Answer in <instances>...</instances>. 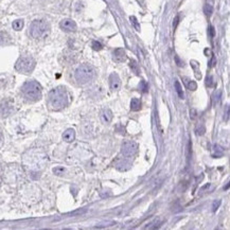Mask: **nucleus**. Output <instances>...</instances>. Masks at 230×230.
Instances as JSON below:
<instances>
[{
  "mask_svg": "<svg viewBox=\"0 0 230 230\" xmlns=\"http://www.w3.org/2000/svg\"><path fill=\"white\" fill-rule=\"evenodd\" d=\"M59 27H61V29L63 31H65V32H76V29H78L76 21L72 20V19H69V18L63 19L59 22Z\"/></svg>",
  "mask_w": 230,
  "mask_h": 230,
  "instance_id": "nucleus-7",
  "label": "nucleus"
},
{
  "mask_svg": "<svg viewBox=\"0 0 230 230\" xmlns=\"http://www.w3.org/2000/svg\"><path fill=\"white\" fill-rule=\"evenodd\" d=\"M35 65H36V62L32 56L23 55L17 59L16 64H15V69L17 70L18 72L28 74L34 70Z\"/></svg>",
  "mask_w": 230,
  "mask_h": 230,
  "instance_id": "nucleus-5",
  "label": "nucleus"
},
{
  "mask_svg": "<svg viewBox=\"0 0 230 230\" xmlns=\"http://www.w3.org/2000/svg\"><path fill=\"white\" fill-rule=\"evenodd\" d=\"M175 59H176V63H177L178 66H180V67H181V66H184V63H181L180 59H179V57H178L177 55L175 56Z\"/></svg>",
  "mask_w": 230,
  "mask_h": 230,
  "instance_id": "nucleus-35",
  "label": "nucleus"
},
{
  "mask_svg": "<svg viewBox=\"0 0 230 230\" xmlns=\"http://www.w3.org/2000/svg\"><path fill=\"white\" fill-rule=\"evenodd\" d=\"M109 85H110L111 90H119L121 86V81L117 73H111L109 76Z\"/></svg>",
  "mask_w": 230,
  "mask_h": 230,
  "instance_id": "nucleus-10",
  "label": "nucleus"
},
{
  "mask_svg": "<svg viewBox=\"0 0 230 230\" xmlns=\"http://www.w3.org/2000/svg\"><path fill=\"white\" fill-rule=\"evenodd\" d=\"M53 173L55 175H63L65 173V169L62 168V166H56V168L53 169Z\"/></svg>",
  "mask_w": 230,
  "mask_h": 230,
  "instance_id": "nucleus-27",
  "label": "nucleus"
},
{
  "mask_svg": "<svg viewBox=\"0 0 230 230\" xmlns=\"http://www.w3.org/2000/svg\"><path fill=\"white\" fill-rule=\"evenodd\" d=\"M12 27H13V29L16 30V31H20L23 28V20L22 19H17V20L13 21Z\"/></svg>",
  "mask_w": 230,
  "mask_h": 230,
  "instance_id": "nucleus-21",
  "label": "nucleus"
},
{
  "mask_svg": "<svg viewBox=\"0 0 230 230\" xmlns=\"http://www.w3.org/2000/svg\"><path fill=\"white\" fill-rule=\"evenodd\" d=\"M129 20H131V22L133 23V24H134L135 29L137 30V31H140V24L138 23L137 18L135 17V16H131V17H129Z\"/></svg>",
  "mask_w": 230,
  "mask_h": 230,
  "instance_id": "nucleus-26",
  "label": "nucleus"
},
{
  "mask_svg": "<svg viewBox=\"0 0 230 230\" xmlns=\"http://www.w3.org/2000/svg\"><path fill=\"white\" fill-rule=\"evenodd\" d=\"M140 89H141V91L143 93L148 92L149 91V84L145 81H141V83H140Z\"/></svg>",
  "mask_w": 230,
  "mask_h": 230,
  "instance_id": "nucleus-25",
  "label": "nucleus"
},
{
  "mask_svg": "<svg viewBox=\"0 0 230 230\" xmlns=\"http://www.w3.org/2000/svg\"><path fill=\"white\" fill-rule=\"evenodd\" d=\"M69 103V96L66 88L58 86L49 92L48 104L52 110H61L65 108Z\"/></svg>",
  "mask_w": 230,
  "mask_h": 230,
  "instance_id": "nucleus-1",
  "label": "nucleus"
},
{
  "mask_svg": "<svg viewBox=\"0 0 230 230\" xmlns=\"http://www.w3.org/2000/svg\"><path fill=\"white\" fill-rule=\"evenodd\" d=\"M138 145L133 141H127L124 142L122 145V154L125 157H133L136 153H137Z\"/></svg>",
  "mask_w": 230,
  "mask_h": 230,
  "instance_id": "nucleus-6",
  "label": "nucleus"
},
{
  "mask_svg": "<svg viewBox=\"0 0 230 230\" xmlns=\"http://www.w3.org/2000/svg\"><path fill=\"white\" fill-rule=\"evenodd\" d=\"M21 92L28 101L36 102L41 99V86L36 81H28L22 85Z\"/></svg>",
  "mask_w": 230,
  "mask_h": 230,
  "instance_id": "nucleus-2",
  "label": "nucleus"
},
{
  "mask_svg": "<svg viewBox=\"0 0 230 230\" xmlns=\"http://www.w3.org/2000/svg\"><path fill=\"white\" fill-rule=\"evenodd\" d=\"M179 20H180V15H177V16L174 18V21H173V29H174V31H175V29L177 28L178 23H179Z\"/></svg>",
  "mask_w": 230,
  "mask_h": 230,
  "instance_id": "nucleus-30",
  "label": "nucleus"
},
{
  "mask_svg": "<svg viewBox=\"0 0 230 230\" xmlns=\"http://www.w3.org/2000/svg\"><path fill=\"white\" fill-rule=\"evenodd\" d=\"M2 142H3V135H2V131H0V145L2 144Z\"/></svg>",
  "mask_w": 230,
  "mask_h": 230,
  "instance_id": "nucleus-37",
  "label": "nucleus"
},
{
  "mask_svg": "<svg viewBox=\"0 0 230 230\" xmlns=\"http://www.w3.org/2000/svg\"><path fill=\"white\" fill-rule=\"evenodd\" d=\"M215 64H216V57L212 54V57H211V61L209 62V67H210V68L214 67V66H215Z\"/></svg>",
  "mask_w": 230,
  "mask_h": 230,
  "instance_id": "nucleus-32",
  "label": "nucleus"
},
{
  "mask_svg": "<svg viewBox=\"0 0 230 230\" xmlns=\"http://www.w3.org/2000/svg\"><path fill=\"white\" fill-rule=\"evenodd\" d=\"M50 33V26L46 20L36 19L30 26V35L35 39H41Z\"/></svg>",
  "mask_w": 230,
  "mask_h": 230,
  "instance_id": "nucleus-3",
  "label": "nucleus"
},
{
  "mask_svg": "<svg viewBox=\"0 0 230 230\" xmlns=\"http://www.w3.org/2000/svg\"><path fill=\"white\" fill-rule=\"evenodd\" d=\"M190 64H191V66H192V68H193V71H194L195 78L197 80H201V70H199V64H198L196 61H191L190 62Z\"/></svg>",
  "mask_w": 230,
  "mask_h": 230,
  "instance_id": "nucleus-13",
  "label": "nucleus"
},
{
  "mask_svg": "<svg viewBox=\"0 0 230 230\" xmlns=\"http://www.w3.org/2000/svg\"><path fill=\"white\" fill-rule=\"evenodd\" d=\"M74 138H76V131L72 128H68L67 131H65L64 134H63V139L66 142H72Z\"/></svg>",
  "mask_w": 230,
  "mask_h": 230,
  "instance_id": "nucleus-11",
  "label": "nucleus"
},
{
  "mask_svg": "<svg viewBox=\"0 0 230 230\" xmlns=\"http://www.w3.org/2000/svg\"><path fill=\"white\" fill-rule=\"evenodd\" d=\"M96 76V71L93 67L89 64H82L76 70V80L79 84H87L90 81H92Z\"/></svg>",
  "mask_w": 230,
  "mask_h": 230,
  "instance_id": "nucleus-4",
  "label": "nucleus"
},
{
  "mask_svg": "<svg viewBox=\"0 0 230 230\" xmlns=\"http://www.w3.org/2000/svg\"><path fill=\"white\" fill-rule=\"evenodd\" d=\"M221 199H216V201H213V204H212V211L213 212H215L216 210L219 209L220 208V206H221Z\"/></svg>",
  "mask_w": 230,
  "mask_h": 230,
  "instance_id": "nucleus-28",
  "label": "nucleus"
},
{
  "mask_svg": "<svg viewBox=\"0 0 230 230\" xmlns=\"http://www.w3.org/2000/svg\"><path fill=\"white\" fill-rule=\"evenodd\" d=\"M13 111V104L10 100H3L0 103V117H8L12 114Z\"/></svg>",
  "mask_w": 230,
  "mask_h": 230,
  "instance_id": "nucleus-8",
  "label": "nucleus"
},
{
  "mask_svg": "<svg viewBox=\"0 0 230 230\" xmlns=\"http://www.w3.org/2000/svg\"><path fill=\"white\" fill-rule=\"evenodd\" d=\"M113 57H114V61L117 62V63H123V62L126 61L127 56H126L125 50L122 49V48H118L113 53Z\"/></svg>",
  "mask_w": 230,
  "mask_h": 230,
  "instance_id": "nucleus-9",
  "label": "nucleus"
},
{
  "mask_svg": "<svg viewBox=\"0 0 230 230\" xmlns=\"http://www.w3.org/2000/svg\"><path fill=\"white\" fill-rule=\"evenodd\" d=\"M91 47H92V49L94 51H100V50H102L103 46L102 44L100 43V41H93L92 44H91Z\"/></svg>",
  "mask_w": 230,
  "mask_h": 230,
  "instance_id": "nucleus-23",
  "label": "nucleus"
},
{
  "mask_svg": "<svg viewBox=\"0 0 230 230\" xmlns=\"http://www.w3.org/2000/svg\"><path fill=\"white\" fill-rule=\"evenodd\" d=\"M140 108H141V101L137 98H134L131 101V109L133 111H138L140 110Z\"/></svg>",
  "mask_w": 230,
  "mask_h": 230,
  "instance_id": "nucleus-15",
  "label": "nucleus"
},
{
  "mask_svg": "<svg viewBox=\"0 0 230 230\" xmlns=\"http://www.w3.org/2000/svg\"><path fill=\"white\" fill-rule=\"evenodd\" d=\"M223 154H224V151H223V149H222L220 145H214L213 146V153H212V156L214 158H220L223 156Z\"/></svg>",
  "mask_w": 230,
  "mask_h": 230,
  "instance_id": "nucleus-17",
  "label": "nucleus"
},
{
  "mask_svg": "<svg viewBox=\"0 0 230 230\" xmlns=\"http://www.w3.org/2000/svg\"><path fill=\"white\" fill-rule=\"evenodd\" d=\"M11 36L6 32L2 31V32H0V46H6V45L11 44Z\"/></svg>",
  "mask_w": 230,
  "mask_h": 230,
  "instance_id": "nucleus-12",
  "label": "nucleus"
},
{
  "mask_svg": "<svg viewBox=\"0 0 230 230\" xmlns=\"http://www.w3.org/2000/svg\"><path fill=\"white\" fill-rule=\"evenodd\" d=\"M229 119V106L226 107V121H228Z\"/></svg>",
  "mask_w": 230,
  "mask_h": 230,
  "instance_id": "nucleus-36",
  "label": "nucleus"
},
{
  "mask_svg": "<svg viewBox=\"0 0 230 230\" xmlns=\"http://www.w3.org/2000/svg\"><path fill=\"white\" fill-rule=\"evenodd\" d=\"M191 148H192V142L189 141L188 146H187V161H188V162L190 161V158H191V155H192V150H191Z\"/></svg>",
  "mask_w": 230,
  "mask_h": 230,
  "instance_id": "nucleus-24",
  "label": "nucleus"
},
{
  "mask_svg": "<svg viewBox=\"0 0 230 230\" xmlns=\"http://www.w3.org/2000/svg\"><path fill=\"white\" fill-rule=\"evenodd\" d=\"M208 33H209L210 37L211 38L214 37V35H215V31H214V28H213L212 26H209V28H208Z\"/></svg>",
  "mask_w": 230,
  "mask_h": 230,
  "instance_id": "nucleus-31",
  "label": "nucleus"
},
{
  "mask_svg": "<svg viewBox=\"0 0 230 230\" xmlns=\"http://www.w3.org/2000/svg\"><path fill=\"white\" fill-rule=\"evenodd\" d=\"M102 119L105 123H109L113 120V113L110 109H105L102 113Z\"/></svg>",
  "mask_w": 230,
  "mask_h": 230,
  "instance_id": "nucleus-16",
  "label": "nucleus"
},
{
  "mask_svg": "<svg viewBox=\"0 0 230 230\" xmlns=\"http://www.w3.org/2000/svg\"><path fill=\"white\" fill-rule=\"evenodd\" d=\"M175 89H176V92H177L178 96L180 98V99L184 100L185 99V93L184 90H182V87H181L180 83L178 81H175Z\"/></svg>",
  "mask_w": 230,
  "mask_h": 230,
  "instance_id": "nucleus-20",
  "label": "nucleus"
},
{
  "mask_svg": "<svg viewBox=\"0 0 230 230\" xmlns=\"http://www.w3.org/2000/svg\"><path fill=\"white\" fill-rule=\"evenodd\" d=\"M129 67H131V71L136 74V76H138V74H140V68H139V65L137 64V62L135 61V59H131V63H129Z\"/></svg>",
  "mask_w": 230,
  "mask_h": 230,
  "instance_id": "nucleus-19",
  "label": "nucleus"
},
{
  "mask_svg": "<svg viewBox=\"0 0 230 230\" xmlns=\"http://www.w3.org/2000/svg\"><path fill=\"white\" fill-rule=\"evenodd\" d=\"M204 13H205V15L207 16V17H210L211 15H212V13H213V4H212V2L210 3V2H207L206 4L204 6Z\"/></svg>",
  "mask_w": 230,
  "mask_h": 230,
  "instance_id": "nucleus-18",
  "label": "nucleus"
},
{
  "mask_svg": "<svg viewBox=\"0 0 230 230\" xmlns=\"http://www.w3.org/2000/svg\"><path fill=\"white\" fill-rule=\"evenodd\" d=\"M190 117H191V119H195L196 117H197V111L195 110V109H194V108H193V109H191V110H190Z\"/></svg>",
  "mask_w": 230,
  "mask_h": 230,
  "instance_id": "nucleus-34",
  "label": "nucleus"
},
{
  "mask_svg": "<svg viewBox=\"0 0 230 230\" xmlns=\"http://www.w3.org/2000/svg\"><path fill=\"white\" fill-rule=\"evenodd\" d=\"M184 83L186 85V87L189 89V90H196L197 89V84H196L195 82L192 81V80L188 79V78H184Z\"/></svg>",
  "mask_w": 230,
  "mask_h": 230,
  "instance_id": "nucleus-14",
  "label": "nucleus"
},
{
  "mask_svg": "<svg viewBox=\"0 0 230 230\" xmlns=\"http://www.w3.org/2000/svg\"><path fill=\"white\" fill-rule=\"evenodd\" d=\"M206 85L208 87H214V81H213V78L211 76H207L206 79Z\"/></svg>",
  "mask_w": 230,
  "mask_h": 230,
  "instance_id": "nucleus-29",
  "label": "nucleus"
},
{
  "mask_svg": "<svg viewBox=\"0 0 230 230\" xmlns=\"http://www.w3.org/2000/svg\"><path fill=\"white\" fill-rule=\"evenodd\" d=\"M205 131H206V128H205V126H201L199 128H197V131H196V134H197L198 136H201V135L205 134Z\"/></svg>",
  "mask_w": 230,
  "mask_h": 230,
  "instance_id": "nucleus-33",
  "label": "nucleus"
},
{
  "mask_svg": "<svg viewBox=\"0 0 230 230\" xmlns=\"http://www.w3.org/2000/svg\"><path fill=\"white\" fill-rule=\"evenodd\" d=\"M221 96H222V91L221 90H217L214 94H213V98H212V101H213V104L214 105H217L221 101Z\"/></svg>",
  "mask_w": 230,
  "mask_h": 230,
  "instance_id": "nucleus-22",
  "label": "nucleus"
}]
</instances>
